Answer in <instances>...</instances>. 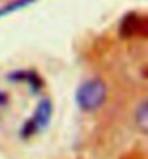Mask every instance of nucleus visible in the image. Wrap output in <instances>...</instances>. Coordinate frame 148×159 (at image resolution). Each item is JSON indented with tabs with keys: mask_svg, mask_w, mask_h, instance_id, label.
<instances>
[{
	"mask_svg": "<svg viewBox=\"0 0 148 159\" xmlns=\"http://www.w3.org/2000/svg\"><path fill=\"white\" fill-rule=\"evenodd\" d=\"M107 90L100 78H92L83 83L76 93L77 106L83 111H96L105 104Z\"/></svg>",
	"mask_w": 148,
	"mask_h": 159,
	"instance_id": "1",
	"label": "nucleus"
},
{
	"mask_svg": "<svg viewBox=\"0 0 148 159\" xmlns=\"http://www.w3.org/2000/svg\"><path fill=\"white\" fill-rule=\"evenodd\" d=\"M51 114H52V104L50 100H42L39 103L38 109L35 111V114L31 117V120L28 121L23 127V133L25 134H34L39 130H42L47 127V125L50 123Z\"/></svg>",
	"mask_w": 148,
	"mask_h": 159,
	"instance_id": "2",
	"label": "nucleus"
},
{
	"mask_svg": "<svg viewBox=\"0 0 148 159\" xmlns=\"http://www.w3.org/2000/svg\"><path fill=\"white\" fill-rule=\"evenodd\" d=\"M147 17L138 13H129L122 19L119 26V34L122 38H134V36H145L147 34Z\"/></svg>",
	"mask_w": 148,
	"mask_h": 159,
	"instance_id": "3",
	"label": "nucleus"
},
{
	"mask_svg": "<svg viewBox=\"0 0 148 159\" xmlns=\"http://www.w3.org/2000/svg\"><path fill=\"white\" fill-rule=\"evenodd\" d=\"M135 123L136 126L141 129V132H147V127H148V113H147V103L142 101L138 109L135 111Z\"/></svg>",
	"mask_w": 148,
	"mask_h": 159,
	"instance_id": "4",
	"label": "nucleus"
},
{
	"mask_svg": "<svg viewBox=\"0 0 148 159\" xmlns=\"http://www.w3.org/2000/svg\"><path fill=\"white\" fill-rule=\"evenodd\" d=\"M28 2H31V0H19V2H16V3L12 4V6H6L4 9H2V10H0V16H2V15H6V13H10L12 10H15V9H17V7L25 6Z\"/></svg>",
	"mask_w": 148,
	"mask_h": 159,
	"instance_id": "5",
	"label": "nucleus"
}]
</instances>
